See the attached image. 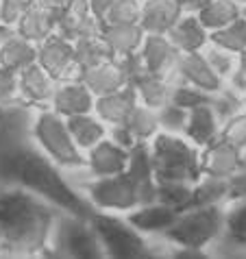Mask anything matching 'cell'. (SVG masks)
Segmentation results:
<instances>
[{"label":"cell","mask_w":246,"mask_h":259,"mask_svg":"<svg viewBox=\"0 0 246 259\" xmlns=\"http://www.w3.org/2000/svg\"><path fill=\"white\" fill-rule=\"evenodd\" d=\"M0 177L37 194L61 213H72L90 220L96 211V207L66 181V177L59 172V165L37 150L16 148L5 153L0 159Z\"/></svg>","instance_id":"6da1fadb"},{"label":"cell","mask_w":246,"mask_h":259,"mask_svg":"<svg viewBox=\"0 0 246 259\" xmlns=\"http://www.w3.org/2000/svg\"><path fill=\"white\" fill-rule=\"evenodd\" d=\"M57 209L24 188L0 192V250L9 255H39L53 240Z\"/></svg>","instance_id":"7a4b0ae2"},{"label":"cell","mask_w":246,"mask_h":259,"mask_svg":"<svg viewBox=\"0 0 246 259\" xmlns=\"http://www.w3.org/2000/svg\"><path fill=\"white\" fill-rule=\"evenodd\" d=\"M155 181H177V183H198L200 179V155L185 140L175 133H157L150 146Z\"/></svg>","instance_id":"3957f363"},{"label":"cell","mask_w":246,"mask_h":259,"mask_svg":"<svg viewBox=\"0 0 246 259\" xmlns=\"http://www.w3.org/2000/svg\"><path fill=\"white\" fill-rule=\"evenodd\" d=\"M33 138L42 153L50 157L59 168H81L85 159L81 148L72 140L68 122L55 109H42L33 122Z\"/></svg>","instance_id":"277c9868"},{"label":"cell","mask_w":246,"mask_h":259,"mask_svg":"<svg viewBox=\"0 0 246 259\" xmlns=\"http://www.w3.org/2000/svg\"><path fill=\"white\" fill-rule=\"evenodd\" d=\"M224 211L218 205H207V207H194L185 209L177 215L175 225L163 231V237L170 240L177 246L183 248H196L202 250L209 246L222 229Z\"/></svg>","instance_id":"5b68a950"},{"label":"cell","mask_w":246,"mask_h":259,"mask_svg":"<svg viewBox=\"0 0 246 259\" xmlns=\"http://www.w3.org/2000/svg\"><path fill=\"white\" fill-rule=\"evenodd\" d=\"M90 222L103 244L105 255L109 257H148L153 250L142 237V233L129 220H120L111 213L96 209Z\"/></svg>","instance_id":"8992f818"},{"label":"cell","mask_w":246,"mask_h":259,"mask_svg":"<svg viewBox=\"0 0 246 259\" xmlns=\"http://www.w3.org/2000/svg\"><path fill=\"white\" fill-rule=\"evenodd\" d=\"M55 250L63 257H105L96 229L88 218L63 213L55 222Z\"/></svg>","instance_id":"52a82bcc"},{"label":"cell","mask_w":246,"mask_h":259,"mask_svg":"<svg viewBox=\"0 0 246 259\" xmlns=\"http://www.w3.org/2000/svg\"><path fill=\"white\" fill-rule=\"evenodd\" d=\"M88 200L100 211H131L137 207L135 185L127 172L111 177H94L85 185Z\"/></svg>","instance_id":"ba28073f"},{"label":"cell","mask_w":246,"mask_h":259,"mask_svg":"<svg viewBox=\"0 0 246 259\" xmlns=\"http://www.w3.org/2000/svg\"><path fill=\"white\" fill-rule=\"evenodd\" d=\"M37 63L48 70V74L55 76L59 83L78 76V68L74 61V41L59 33H53L37 44Z\"/></svg>","instance_id":"9c48e42d"},{"label":"cell","mask_w":246,"mask_h":259,"mask_svg":"<svg viewBox=\"0 0 246 259\" xmlns=\"http://www.w3.org/2000/svg\"><path fill=\"white\" fill-rule=\"evenodd\" d=\"M125 172L135 185L137 207L157 203V181H155V172H153V159H150L148 142H135L129 148V163Z\"/></svg>","instance_id":"30bf717a"},{"label":"cell","mask_w":246,"mask_h":259,"mask_svg":"<svg viewBox=\"0 0 246 259\" xmlns=\"http://www.w3.org/2000/svg\"><path fill=\"white\" fill-rule=\"evenodd\" d=\"M212 250L224 257H246V198L224 213L222 229L212 242Z\"/></svg>","instance_id":"8fae6325"},{"label":"cell","mask_w":246,"mask_h":259,"mask_svg":"<svg viewBox=\"0 0 246 259\" xmlns=\"http://www.w3.org/2000/svg\"><path fill=\"white\" fill-rule=\"evenodd\" d=\"M140 55L148 72H153L157 76H163V78H170L177 72V61L181 53L172 46L168 35L146 33V37L142 41V48H140Z\"/></svg>","instance_id":"7c38bea8"},{"label":"cell","mask_w":246,"mask_h":259,"mask_svg":"<svg viewBox=\"0 0 246 259\" xmlns=\"http://www.w3.org/2000/svg\"><path fill=\"white\" fill-rule=\"evenodd\" d=\"M96 96L88 90V85L81 83L78 78H70V81L57 83L53 100H50V109L61 113L63 118L78 116V113H92Z\"/></svg>","instance_id":"4fadbf2b"},{"label":"cell","mask_w":246,"mask_h":259,"mask_svg":"<svg viewBox=\"0 0 246 259\" xmlns=\"http://www.w3.org/2000/svg\"><path fill=\"white\" fill-rule=\"evenodd\" d=\"M237 170H240V148L222 138H216L212 144H207L205 153L200 155L202 175L229 179Z\"/></svg>","instance_id":"5bb4252c"},{"label":"cell","mask_w":246,"mask_h":259,"mask_svg":"<svg viewBox=\"0 0 246 259\" xmlns=\"http://www.w3.org/2000/svg\"><path fill=\"white\" fill-rule=\"evenodd\" d=\"M100 28H103V22L90 13L88 0H72L57 20V33L72 41L88 37V35H98Z\"/></svg>","instance_id":"9a60e30c"},{"label":"cell","mask_w":246,"mask_h":259,"mask_svg":"<svg viewBox=\"0 0 246 259\" xmlns=\"http://www.w3.org/2000/svg\"><path fill=\"white\" fill-rule=\"evenodd\" d=\"M88 168L92 172V177H111L120 175L127 170L129 163V148L120 146L118 142L103 138L96 146H92L88 150Z\"/></svg>","instance_id":"2e32d148"},{"label":"cell","mask_w":246,"mask_h":259,"mask_svg":"<svg viewBox=\"0 0 246 259\" xmlns=\"http://www.w3.org/2000/svg\"><path fill=\"white\" fill-rule=\"evenodd\" d=\"M137 105V92L131 83H127L125 88L111 92V94L105 96H96V103H94V113L105 122V124L111 126H120L125 124L131 116V111Z\"/></svg>","instance_id":"e0dca14e"},{"label":"cell","mask_w":246,"mask_h":259,"mask_svg":"<svg viewBox=\"0 0 246 259\" xmlns=\"http://www.w3.org/2000/svg\"><path fill=\"white\" fill-rule=\"evenodd\" d=\"M177 74H179V78L196 85V88L209 92V94H216V92L222 88L220 76L212 70V66H209L207 59H205V55H200L198 50L179 55Z\"/></svg>","instance_id":"ac0fdd59"},{"label":"cell","mask_w":246,"mask_h":259,"mask_svg":"<svg viewBox=\"0 0 246 259\" xmlns=\"http://www.w3.org/2000/svg\"><path fill=\"white\" fill-rule=\"evenodd\" d=\"M78 81L88 85V90L92 92L94 96H105V94H111V92L120 90L127 85V76L122 72L118 59H109V61H103L98 66H92V68H85V70H78Z\"/></svg>","instance_id":"d6986e66"},{"label":"cell","mask_w":246,"mask_h":259,"mask_svg":"<svg viewBox=\"0 0 246 259\" xmlns=\"http://www.w3.org/2000/svg\"><path fill=\"white\" fill-rule=\"evenodd\" d=\"M183 16V5L181 0H146L142 5L140 26L146 33L166 35Z\"/></svg>","instance_id":"ffe728a7"},{"label":"cell","mask_w":246,"mask_h":259,"mask_svg":"<svg viewBox=\"0 0 246 259\" xmlns=\"http://www.w3.org/2000/svg\"><path fill=\"white\" fill-rule=\"evenodd\" d=\"M57 78L48 74L37 61L20 70V98L33 105H44L53 100Z\"/></svg>","instance_id":"44dd1931"},{"label":"cell","mask_w":246,"mask_h":259,"mask_svg":"<svg viewBox=\"0 0 246 259\" xmlns=\"http://www.w3.org/2000/svg\"><path fill=\"white\" fill-rule=\"evenodd\" d=\"M179 213L181 211L172 209V207L163 203H150V205H140L135 209H131L127 220L140 233H163L166 229H170L175 225Z\"/></svg>","instance_id":"7402d4cb"},{"label":"cell","mask_w":246,"mask_h":259,"mask_svg":"<svg viewBox=\"0 0 246 259\" xmlns=\"http://www.w3.org/2000/svg\"><path fill=\"white\" fill-rule=\"evenodd\" d=\"M57 20H59V13L44 9L39 5H31L22 13V18L18 20L16 31L20 35H24L26 39L39 44V41H44L53 33H57Z\"/></svg>","instance_id":"603a6c76"},{"label":"cell","mask_w":246,"mask_h":259,"mask_svg":"<svg viewBox=\"0 0 246 259\" xmlns=\"http://www.w3.org/2000/svg\"><path fill=\"white\" fill-rule=\"evenodd\" d=\"M100 37L107 41L113 57L118 59V57L137 53L146 37V31L140 24H103Z\"/></svg>","instance_id":"cb8c5ba5"},{"label":"cell","mask_w":246,"mask_h":259,"mask_svg":"<svg viewBox=\"0 0 246 259\" xmlns=\"http://www.w3.org/2000/svg\"><path fill=\"white\" fill-rule=\"evenodd\" d=\"M220 133V120L216 116V111L212 109V103L198 105L190 109L187 113V126L185 135L198 146H207L212 144Z\"/></svg>","instance_id":"d4e9b609"},{"label":"cell","mask_w":246,"mask_h":259,"mask_svg":"<svg viewBox=\"0 0 246 259\" xmlns=\"http://www.w3.org/2000/svg\"><path fill=\"white\" fill-rule=\"evenodd\" d=\"M35 61H37V44L26 39L18 31H13L9 37L0 41V66L20 72Z\"/></svg>","instance_id":"484cf974"},{"label":"cell","mask_w":246,"mask_h":259,"mask_svg":"<svg viewBox=\"0 0 246 259\" xmlns=\"http://www.w3.org/2000/svg\"><path fill=\"white\" fill-rule=\"evenodd\" d=\"M168 39L172 41L179 53H194V50H200L207 41V33L205 26L200 24L198 16H181L179 22L170 28Z\"/></svg>","instance_id":"4316f807"},{"label":"cell","mask_w":246,"mask_h":259,"mask_svg":"<svg viewBox=\"0 0 246 259\" xmlns=\"http://www.w3.org/2000/svg\"><path fill=\"white\" fill-rule=\"evenodd\" d=\"M131 85L137 92V100H142V105L150 107V109H159L168 103L170 96V78L157 76L153 72L144 70L140 76H135Z\"/></svg>","instance_id":"83f0119b"},{"label":"cell","mask_w":246,"mask_h":259,"mask_svg":"<svg viewBox=\"0 0 246 259\" xmlns=\"http://www.w3.org/2000/svg\"><path fill=\"white\" fill-rule=\"evenodd\" d=\"M68 128L72 140L76 142V146L81 150H90L92 146H96L107 135L105 131V122L98 116L94 118L92 113H78V116H68Z\"/></svg>","instance_id":"f1b7e54d"},{"label":"cell","mask_w":246,"mask_h":259,"mask_svg":"<svg viewBox=\"0 0 246 259\" xmlns=\"http://www.w3.org/2000/svg\"><path fill=\"white\" fill-rule=\"evenodd\" d=\"M109 59H115V57L109 50V46H107V41L100 37V33L74 39V61L78 70L98 66V63L109 61Z\"/></svg>","instance_id":"f546056e"},{"label":"cell","mask_w":246,"mask_h":259,"mask_svg":"<svg viewBox=\"0 0 246 259\" xmlns=\"http://www.w3.org/2000/svg\"><path fill=\"white\" fill-rule=\"evenodd\" d=\"M224 198H229V181L218 177H205L196 188H192V196L187 203V209L194 207H207V205H218Z\"/></svg>","instance_id":"4dcf8cb0"},{"label":"cell","mask_w":246,"mask_h":259,"mask_svg":"<svg viewBox=\"0 0 246 259\" xmlns=\"http://www.w3.org/2000/svg\"><path fill=\"white\" fill-rule=\"evenodd\" d=\"M240 7L235 0H212L198 11V20L205 28H222L240 18Z\"/></svg>","instance_id":"1f68e13d"},{"label":"cell","mask_w":246,"mask_h":259,"mask_svg":"<svg viewBox=\"0 0 246 259\" xmlns=\"http://www.w3.org/2000/svg\"><path fill=\"white\" fill-rule=\"evenodd\" d=\"M125 126L131 131V135L137 142H148L153 140L159 131V120H157V109H150L146 105H135L131 116L125 122Z\"/></svg>","instance_id":"d6a6232c"},{"label":"cell","mask_w":246,"mask_h":259,"mask_svg":"<svg viewBox=\"0 0 246 259\" xmlns=\"http://www.w3.org/2000/svg\"><path fill=\"white\" fill-rule=\"evenodd\" d=\"M212 41L216 46L224 48L227 53H242V50H246V18L240 16L231 24L216 28Z\"/></svg>","instance_id":"836d02e7"},{"label":"cell","mask_w":246,"mask_h":259,"mask_svg":"<svg viewBox=\"0 0 246 259\" xmlns=\"http://www.w3.org/2000/svg\"><path fill=\"white\" fill-rule=\"evenodd\" d=\"M168 103L172 105H179L183 109H194L198 105H205V103H212V96L209 92L196 88V85L187 83L181 78V83H170V96H168Z\"/></svg>","instance_id":"e575fe53"},{"label":"cell","mask_w":246,"mask_h":259,"mask_svg":"<svg viewBox=\"0 0 246 259\" xmlns=\"http://www.w3.org/2000/svg\"><path fill=\"white\" fill-rule=\"evenodd\" d=\"M192 196L190 183H177V181H161L157 183V203H163L177 211H185Z\"/></svg>","instance_id":"d590c367"},{"label":"cell","mask_w":246,"mask_h":259,"mask_svg":"<svg viewBox=\"0 0 246 259\" xmlns=\"http://www.w3.org/2000/svg\"><path fill=\"white\" fill-rule=\"evenodd\" d=\"M142 5L137 0H113L103 24H140Z\"/></svg>","instance_id":"8d00e7d4"},{"label":"cell","mask_w":246,"mask_h":259,"mask_svg":"<svg viewBox=\"0 0 246 259\" xmlns=\"http://www.w3.org/2000/svg\"><path fill=\"white\" fill-rule=\"evenodd\" d=\"M244 105V100L240 98V94L231 88V90H218L216 92V96H212V109L216 111V116H218L220 124H224L231 116H235V113H240Z\"/></svg>","instance_id":"74e56055"},{"label":"cell","mask_w":246,"mask_h":259,"mask_svg":"<svg viewBox=\"0 0 246 259\" xmlns=\"http://www.w3.org/2000/svg\"><path fill=\"white\" fill-rule=\"evenodd\" d=\"M187 113H190V111L183 109V107L166 103L163 107H159V109H157L159 126H161L166 133H185Z\"/></svg>","instance_id":"f35d334b"},{"label":"cell","mask_w":246,"mask_h":259,"mask_svg":"<svg viewBox=\"0 0 246 259\" xmlns=\"http://www.w3.org/2000/svg\"><path fill=\"white\" fill-rule=\"evenodd\" d=\"M20 98V72L0 66V107L16 105Z\"/></svg>","instance_id":"ab89813d"},{"label":"cell","mask_w":246,"mask_h":259,"mask_svg":"<svg viewBox=\"0 0 246 259\" xmlns=\"http://www.w3.org/2000/svg\"><path fill=\"white\" fill-rule=\"evenodd\" d=\"M218 138L231 142L233 146H244L246 144V113H235L222 124Z\"/></svg>","instance_id":"60d3db41"},{"label":"cell","mask_w":246,"mask_h":259,"mask_svg":"<svg viewBox=\"0 0 246 259\" xmlns=\"http://www.w3.org/2000/svg\"><path fill=\"white\" fill-rule=\"evenodd\" d=\"M33 5V0H0V24L16 28L22 13Z\"/></svg>","instance_id":"b9f144b4"},{"label":"cell","mask_w":246,"mask_h":259,"mask_svg":"<svg viewBox=\"0 0 246 259\" xmlns=\"http://www.w3.org/2000/svg\"><path fill=\"white\" fill-rule=\"evenodd\" d=\"M205 59H207V63L212 66V70H214L220 78H222V76H227L229 72L233 70V61H231V57L227 55V50L220 48V46L209 48L207 53H205Z\"/></svg>","instance_id":"7bdbcfd3"},{"label":"cell","mask_w":246,"mask_h":259,"mask_svg":"<svg viewBox=\"0 0 246 259\" xmlns=\"http://www.w3.org/2000/svg\"><path fill=\"white\" fill-rule=\"evenodd\" d=\"M227 181H229V200L246 198V168L233 172Z\"/></svg>","instance_id":"ee69618b"},{"label":"cell","mask_w":246,"mask_h":259,"mask_svg":"<svg viewBox=\"0 0 246 259\" xmlns=\"http://www.w3.org/2000/svg\"><path fill=\"white\" fill-rule=\"evenodd\" d=\"M111 140L113 142H118L120 146H125V148H131L133 144L137 142L133 135H131V131L125 126V124H120V126H113V131H111Z\"/></svg>","instance_id":"f6af8a7d"},{"label":"cell","mask_w":246,"mask_h":259,"mask_svg":"<svg viewBox=\"0 0 246 259\" xmlns=\"http://www.w3.org/2000/svg\"><path fill=\"white\" fill-rule=\"evenodd\" d=\"M113 5V0H88V7H90V13L96 20H100L103 22L107 11H109V7Z\"/></svg>","instance_id":"bcb514c9"},{"label":"cell","mask_w":246,"mask_h":259,"mask_svg":"<svg viewBox=\"0 0 246 259\" xmlns=\"http://www.w3.org/2000/svg\"><path fill=\"white\" fill-rule=\"evenodd\" d=\"M70 3H72V0H33V5H39V7L50 9V11H55V13H61Z\"/></svg>","instance_id":"7dc6e473"},{"label":"cell","mask_w":246,"mask_h":259,"mask_svg":"<svg viewBox=\"0 0 246 259\" xmlns=\"http://www.w3.org/2000/svg\"><path fill=\"white\" fill-rule=\"evenodd\" d=\"M231 81H233V83H231V88H233L235 92H246V74L242 70H237Z\"/></svg>","instance_id":"c3c4849f"},{"label":"cell","mask_w":246,"mask_h":259,"mask_svg":"<svg viewBox=\"0 0 246 259\" xmlns=\"http://www.w3.org/2000/svg\"><path fill=\"white\" fill-rule=\"evenodd\" d=\"M207 3H212V0H181V5H183V11H200L202 7H205Z\"/></svg>","instance_id":"681fc988"},{"label":"cell","mask_w":246,"mask_h":259,"mask_svg":"<svg viewBox=\"0 0 246 259\" xmlns=\"http://www.w3.org/2000/svg\"><path fill=\"white\" fill-rule=\"evenodd\" d=\"M240 168H246V144L240 146Z\"/></svg>","instance_id":"f907efd6"},{"label":"cell","mask_w":246,"mask_h":259,"mask_svg":"<svg viewBox=\"0 0 246 259\" xmlns=\"http://www.w3.org/2000/svg\"><path fill=\"white\" fill-rule=\"evenodd\" d=\"M240 70L246 74V50H242V53H240Z\"/></svg>","instance_id":"816d5d0a"},{"label":"cell","mask_w":246,"mask_h":259,"mask_svg":"<svg viewBox=\"0 0 246 259\" xmlns=\"http://www.w3.org/2000/svg\"><path fill=\"white\" fill-rule=\"evenodd\" d=\"M235 3H246V0H235Z\"/></svg>","instance_id":"f5cc1de1"},{"label":"cell","mask_w":246,"mask_h":259,"mask_svg":"<svg viewBox=\"0 0 246 259\" xmlns=\"http://www.w3.org/2000/svg\"><path fill=\"white\" fill-rule=\"evenodd\" d=\"M244 105H246V92H244Z\"/></svg>","instance_id":"db71d44e"},{"label":"cell","mask_w":246,"mask_h":259,"mask_svg":"<svg viewBox=\"0 0 246 259\" xmlns=\"http://www.w3.org/2000/svg\"><path fill=\"white\" fill-rule=\"evenodd\" d=\"M242 16H244V18H246V9H244V11H242Z\"/></svg>","instance_id":"11a10c76"},{"label":"cell","mask_w":246,"mask_h":259,"mask_svg":"<svg viewBox=\"0 0 246 259\" xmlns=\"http://www.w3.org/2000/svg\"><path fill=\"white\" fill-rule=\"evenodd\" d=\"M0 246H3V237H0Z\"/></svg>","instance_id":"9f6ffc18"}]
</instances>
